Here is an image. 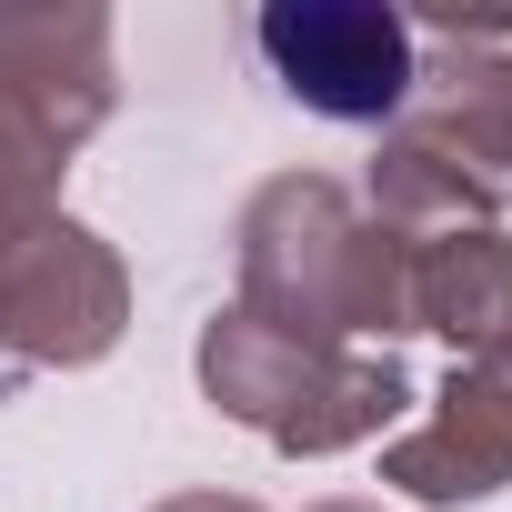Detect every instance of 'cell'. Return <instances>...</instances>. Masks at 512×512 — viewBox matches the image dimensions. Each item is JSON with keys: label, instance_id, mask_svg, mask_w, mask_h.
Here are the masks:
<instances>
[{"label": "cell", "instance_id": "1", "mask_svg": "<svg viewBox=\"0 0 512 512\" xmlns=\"http://www.w3.org/2000/svg\"><path fill=\"white\" fill-rule=\"evenodd\" d=\"M292 342H392L412 332V241L372 221L342 181L282 171L241 211V302Z\"/></svg>", "mask_w": 512, "mask_h": 512}, {"label": "cell", "instance_id": "2", "mask_svg": "<svg viewBox=\"0 0 512 512\" xmlns=\"http://www.w3.org/2000/svg\"><path fill=\"white\" fill-rule=\"evenodd\" d=\"M412 101L422 111H402L372 151V221L432 241L512 211V61L452 41L442 61H422Z\"/></svg>", "mask_w": 512, "mask_h": 512}, {"label": "cell", "instance_id": "3", "mask_svg": "<svg viewBox=\"0 0 512 512\" xmlns=\"http://www.w3.org/2000/svg\"><path fill=\"white\" fill-rule=\"evenodd\" d=\"M201 392L262 432L272 452L312 462V452H352V442H382L412 402V372L392 352H342V342H292L251 312H211L201 322V352H191Z\"/></svg>", "mask_w": 512, "mask_h": 512}, {"label": "cell", "instance_id": "4", "mask_svg": "<svg viewBox=\"0 0 512 512\" xmlns=\"http://www.w3.org/2000/svg\"><path fill=\"white\" fill-rule=\"evenodd\" d=\"M121 332H131V272H121V251L91 221L51 211V221H31L0 251V362L81 372Z\"/></svg>", "mask_w": 512, "mask_h": 512}, {"label": "cell", "instance_id": "5", "mask_svg": "<svg viewBox=\"0 0 512 512\" xmlns=\"http://www.w3.org/2000/svg\"><path fill=\"white\" fill-rule=\"evenodd\" d=\"M251 41H262L272 81L322 121H392L412 111V81H422L412 21L382 0H272Z\"/></svg>", "mask_w": 512, "mask_h": 512}, {"label": "cell", "instance_id": "6", "mask_svg": "<svg viewBox=\"0 0 512 512\" xmlns=\"http://www.w3.org/2000/svg\"><path fill=\"white\" fill-rule=\"evenodd\" d=\"M0 101L31 111L61 151H81L121 101L111 11L101 0H0Z\"/></svg>", "mask_w": 512, "mask_h": 512}, {"label": "cell", "instance_id": "7", "mask_svg": "<svg viewBox=\"0 0 512 512\" xmlns=\"http://www.w3.org/2000/svg\"><path fill=\"white\" fill-rule=\"evenodd\" d=\"M382 482L432 502V512L492 502L512 482V352L502 362H452V382L432 392V422H412L382 452Z\"/></svg>", "mask_w": 512, "mask_h": 512}, {"label": "cell", "instance_id": "8", "mask_svg": "<svg viewBox=\"0 0 512 512\" xmlns=\"http://www.w3.org/2000/svg\"><path fill=\"white\" fill-rule=\"evenodd\" d=\"M412 332H442L462 362L512 352V231H432L412 241Z\"/></svg>", "mask_w": 512, "mask_h": 512}, {"label": "cell", "instance_id": "9", "mask_svg": "<svg viewBox=\"0 0 512 512\" xmlns=\"http://www.w3.org/2000/svg\"><path fill=\"white\" fill-rule=\"evenodd\" d=\"M61 171H71V151H61L31 111L0 101V251H11L31 221H51V211H61Z\"/></svg>", "mask_w": 512, "mask_h": 512}, {"label": "cell", "instance_id": "10", "mask_svg": "<svg viewBox=\"0 0 512 512\" xmlns=\"http://www.w3.org/2000/svg\"><path fill=\"white\" fill-rule=\"evenodd\" d=\"M151 512H262V502H241V492H171V502H151Z\"/></svg>", "mask_w": 512, "mask_h": 512}, {"label": "cell", "instance_id": "11", "mask_svg": "<svg viewBox=\"0 0 512 512\" xmlns=\"http://www.w3.org/2000/svg\"><path fill=\"white\" fill-rule=\"evenodd\" d=\"M312 512H382V502H312Z\"/></svg>", "mask_w": 512, "mask_h": 512}]
</instances>
